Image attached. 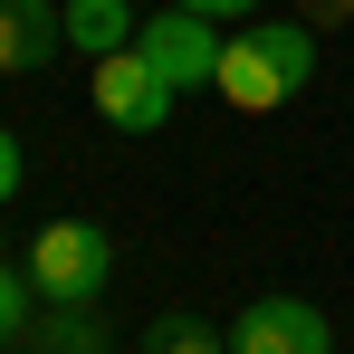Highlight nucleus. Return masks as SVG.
<instances>
[{"instance_id": "nucleus-1", "label": "nucleus", "mask_w": 354, "mask_h": 354, "mask_svg": "<svg viewBox=\"0 0 354 354\" xmlns=\"http://www.w3.org/2000/svg\"><path fill=\"white\" fill-rule=\"evenodd\" d=\"M306 77H316V29L306 19H259V29H230L221 39L211 96H230L239 115H278L288 96H306Z\"/></svg>"}, {"instance_id": "nucleus-2", "label": "nucleus", "mask_w": 354, "mask_h": 354, "mask_svg": "<svg viewBox=\"0 0 354 354\" xmlns=\"http://www.w3.org/2000/svg\"><path fill=\"white\" fill-rule=\"evenodd\" d=\"M19 268H29V288L48 297V306H96L106 278H115V239L96 230V221H48Z\"/></svg>"}, {"instance_id": "nucleus-3", "label": "nucleus", "mask_w": 354, "mask_h": 354, "mask_svg": "<svg viewBox=\"0 0 354 354\" xmlns=\"http://www.w3.org/2000/svg\"><path fill=\"white\" fill-rule=\"evenodd\" d=\"M173 77L144 58V48H115V58H96V77H86V106L115 124V134H163L173 124Z\"/></svg>"}, {"instance_id": "nucleus-4", "label": "nucleus", "mask_w": 354, "mask_h": 354, "mask_svg": "<svg viewBox=\"0 0 354 354\" xmlns=\"http://www.w3.org/2000/svg\"><path fill=\"white\" fill-rule=\"evenodd\" d=\"M134 48H144V58L163 67L182 96H192V86H211V77H221V19H201V10L163 0V10H153V19L134 29Z\"/></svg>"}, {"instance_id": "nucleus-5", "label": "nucleus", "mask_w": 354, "mask_h": 354, "mask_svg": "<svg viewBox=\"0 0 354 354\" xmlns=\"http://www.w3.org/2000/svg\"><path fill=\"white\" fill-rule=\"evenodd\" d=\"M230 354H335V335L306 297H249L230 316Z\"/></svg>"}, {"instance_id": "nucleus-6", "label": "nucleus", "mask_w": 354, "mask_h": 354, "mask_svg": "<svg viewBox=\"0 0 354 354\" xmlns=\"http://www.w3.org/2000/svg\"><path fill=\"white\" fill-rule=\"evenodd\" d=\"M67 48V10L58 0H0V77H29Z\"/></svg>"}, {"instance_id": "nucleus-7", "label": "nucleus", "mask_w": 354, "mask_h": 354, "mask_svg": "<svg viewBox=\"0 0 354 354\" xmlns=\"http://www.w3.org/2000/svg\"><path fill=\"white\" fill-rule=\"evenodd\" d=\"M67 10V48L77 58H115V48H134V0H58Z\"/></svg>"}, {"instance_id": "nucleus-8", "label": "nucleus", "mask_w": 354, "mask_h": 354, "mask_svg": "<svg viewBox=\"0 0 354 354\" xmlns=\"http://www.w3.org/2000/svg\"><path fill=\"white\" fill-rule=\"evenodd\" d=\"M29 354H106V316L96 306H48L29 326Z\"/></svg>"}, {"instance_id": "nucleus-9", "label": "nucleus", "mask_w": 354, "mask_h": 354, "mask_svg": "<svg viewBox=\"0 0 354 354\" xmlns=\"http://www.w3.org/2000/svg\"><path fill=\"white\" fill-rule=\"evenodd\" d=\"M144 354H230V326H201V316H153Z\"/></svg>"}, {"instance_id": "nucleus-10", "label": "nucleus", "mask_w": 354, "mask_h": 354, "mask_svg": "<svg viewBox=\"0 0 354 354\" xmlns=\"http://www.w3.org/2000/svg\"><path fill=\"white\" fill-rule=\"evenodd\" d=\"M29 268H10V259H0V345H19V335H29Z\"/></svg>"}, {"instance_id": "nucleus-11", "label": "nucleus", "mask_w": 354, "mask_h": 354, "mask_svg": "<svg viewBox=\"0 0 354 354\" xmlns=\"http://www.w3.org/2000/svg\"><path fill=\"white\" fill-rule=\"evenodd\" d=\"M0 201H19V134L0 124Z\"/></svg>"}, {"instance_id": "nucleus-12", "label": "nucleus", "mask_w": 354, "mask_h": 354, "mask_svg": "<svg viewBox=\"0 0 354 354\" xmlns=\"http://www.w3.org/2000/svg\"><path fill=\"white\" fill-rule=\"evenodd\" d=\"M182 10H201V19H249L259 0H182Z\"/></svg>"}]
</instances>
